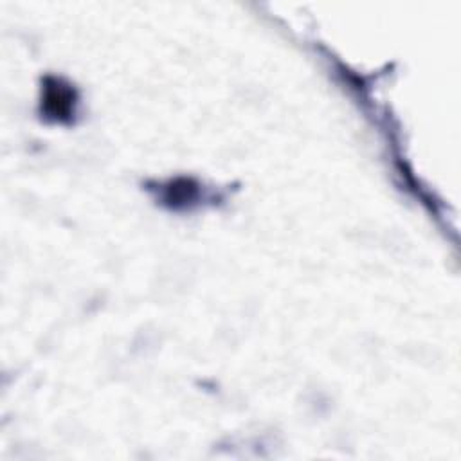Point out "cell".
Wrapping results in <instances>:
<instances>
[{"mask_svg":"<svg viewBox=\"0 0 461 461\" xmlns=\"http://www.w3.org/2000/svg\"><path fill=\"white\" fill-rule=\"evenodd\" d=\"M76 108V90L58 79L47 77L43 83V95H41V112L49 121L56 122H68L74 117Z\"/></svg>","mask_w":461,"mask_h":461,"instance_id":"obj_1","label":"cell"},{"mask_svg":"<svg viewBox=\"0 0 461 461\" xmlns=\"http://www.w3.org/2000/svg\"><path fill=\"white\" fill-rule=\"evenodd\" d=\"M198 194H200V189L196 182L189 178H176L167 185H164L162 200L166 205L173 209H182L194 203L198 200Z\"/></svg>","mask_w":461,"mask_h":461,"instance_id":"obj_2","label":"cell"}]
</instances>
